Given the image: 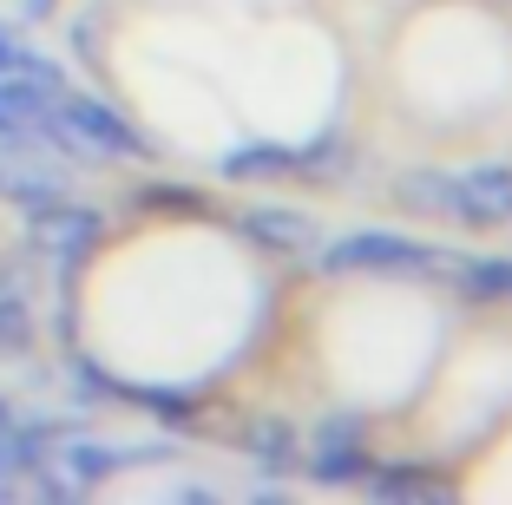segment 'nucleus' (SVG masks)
<instances>
[{"instance_id": "1", "label": "nucleus", "mask_w": 512, "mask_h": 505, "mask_svg": "<svg viewBox=\"0 0 512 505\" xmlns=\"http://www.w3.org/2000/svg\"><path fill=\"white\" fill-rule=\"evenodd\" d=\"M53 119H60L66 158H79V164H138V158H151V138H138V125L125 119V112H112L106 99L60 92V99H53Z\"/></svg>"}, {"instance_id": "7", "label": "nucleus", "mask_w": 512, "mask_h": 505, "mask_svg": "<svg viewBox=\"0 0 512 505\" xmlns=\"http://www.w3.org/2000/svg\"><path fill=\"white\" fill-rule=\"evenodd\" d=\"M66 191H73L66 164H46L40 151H7L0 145V204L40 210V204H60Z\"/></svg>"}, {"instance_id": "9", "label": "nucleus", "mask_w": 512, "mask_h": 505, "mask_svg": "<svg viewBox=\"0 0 512 505\" xmlns=\"http://www.w3.org/2000/svg\"><path fill=\"white\" fill-rule=\"evenodd\" d=\"M138 460H165V446H112V440H66V453H60V466H66V479H73V486H99V479L125 473V466H138Z\"/></svg>"}, {"instance_id": "19", "label": "nucleus", "mask_w": 512, "mask_h": 505, "mask_svg": "<svg viewBox=\"0 0 512 505\" xmlns=\"http://www.w3.org/2000/svg\"><path fill=\"white\" fill-rule=\"evenodd\" d=\"M0 427H14V401L7 394H0Z\"/></svg>"}, {"instance_id": "15", "label": "nucleus", "mask_w": 512, "mask_h": 505, "mask_svg": "<svg viewBox=\"0 0 512 505\" xmlns=\"http://www.w3.org/2000/svg\"><path fill=\"white\" fill-rule=\"evenodd\" d=\"M33 302L27 296H0V361H14V355H27L33 348Z\"/></svg>"}, {"instance_id": "18", "label": "nucleus", "mask_w": 512, "mask_h": 505, "mask_svg": "<svg viewBox=\"0 0 512 505\" xmlns=\"http://www.w3.org/2000/svg\"><path fill=\"white\" fill-rule=\"evenodd\" d=\"M53 7H60V0H20V14H27V20H46Z\"/></svg>"}, {"instance_id": "13", "label": "nucleus", "mask_w": 512, "mask_h": 505, "mask_svg": "<svg viewBox=\"0 0 512 505\" xmlns=\"http://www.w3.org/2000/svg\"><path fill=\"white\" fill-rule=\"evenodd\" d=\"M394 204L414 210V217H447L453 210V171H434V164L401 171V178H394Z\"/></svg>"}, {"instance_id": "4", "label": "nucleus", "mask_w": 512, "mask_h": 505, "mask_svg": "<svg viewBox=\"0 0 512 505\" xmlns=\"http://www.w3.org/2000/svg\"><path fill=\"white\" fill-rule=\"evenodd\" d=\"M106 237V217L86 204H40L27 210V256H46V263H86L92 243Z\"/></svg>"}, {"instance_id": "5", "label": "nucleus", "mask_w": 512, "mask_h": 505, "mask_svg": "<svg viewBox=\"0 0 512 505\" xmlns=\"http://www.w3.org/2000/svg\"><path fill=\"white\" fill-rule=\"evenodd\" d=\"M309 473L322 479V486H355V479L368 473V420L355 414V407H335V414H322L316 440H309Z\"/></svg>"}, {"instance_id": "3", "label": "nucleus", "mask_w": 512, "mask_h": 505, "mask_svg": "<svg viewBox=\"0 0 512 505\" xmlns=\"http://www.w3.org/2000/svg\"><path fill=\"white\" fill-rule=\"evenodd\" d=\"M0 145L7 151H53L66 158L60 119H53V92H40L33 79L0 73Z\"/></svg>"}, {"instance_id": "10", "label": "nucleus", "mask_w": 512, "mask_h": 505, "mask_svg": "<svg viewBox=\"0 0 512 505\" xmlns=\"http://www.w3.org/2000/svg\"><path fill=\"white\" fill-rule=\"evenodd\" d=\"M243 446H250V466H256V473H270V479H283V473L302 466V433L289 427L283 414H256L250 433H243Z\"/></svg>"}, {"instance_id": "14", "label": "nucleus", "mask_w": 512, "mask_h": 505, "mask_svg": "<svg viewBox=\"0 0 512 505\" xmlns=\"http://www.w3.org/2000/svg\"><path fill=\"white\" fill-rule=\"evenodd\" d=\"M368 492L388 499V505H401V499H440V479L421 473V466H381V473L368 479Z\"/></svg>"}, {"instance_id": "17", "label": "nucleus", "mask_w": 512, "mask_h": 505, "mask_svg": "<svg viewBox=\"0 0 512 505\" xmlns=\"http://www.w3.org/2000/svg\"><path fill=\"white\" fill-rule=\"evenodd\" d=\"M20 53H27L20 27H14V20H0V73H14V66H20Z\"/></svg>"}, {"instance_id": "12", "label": "nucleus", "mask_w": 512, "mask_h": 505, "mask_svg": "<svg viewBox=\"0 0 512 505\" xmlns=\"http://www.w3.org/2000/svg\"><path fill=\"white\" fill-rule=\"evenodd\" d=\"M302 171V145H237L224 158L230 184H270V178H296Z\"/></svg>"}, {"instance_id": "6", "label": "nucleus", "mask_w": 512, "mask_h": 505, "mask_svg": "<svg viewBox=\"0 0 512 505\" xmlns=\"http://www.w3.org/2000/svg\"><path fill=\"white\" fill-rule=\"evenodd\" d=\"M447 223H467V230L512 223V164H467V171H453Z\"/></svg>"}, {"instance_id": "8", "label": "nucleus", "mask_w": 512, "mask_h": 505, "mask_svg": "<svg viewBox=\"0 0 512 505\" xmlns=\"http://www.w3.org/2000/svg\"><path fill=\"white\" fill-rule=\"evenodd\" d=\"M237 230L250 243H263V250H289V256L322 250V217H309V210H296V204H250L237 217Z\"/></svg>"}, {"instance_id": "2", "label": "nucleus", "mask_w": 512, "mask_h": 505, "mask_svg": "<svg viewBox=\"0 0 512 505\" xmlns=\"http://www.w3.org/2000/svg\"><path fill=\"white\" fill-rule=\"evenodd\" d=\"M322 269H335V276H440L447 250L407 237V230H348V237L322 243Z\"/></svg>"}, {"instance_id": "16", "label": "nucleus", "mask_w": 512, "mask_h": 505, "mask_svg": "<svg viewBox=\"0 0 512 505\" xmlns=\"http://www.w3.org/2000/svg\"><path fill=\"white\" fill-rule=\"evenodd\" d=\"M125 394H132L145 414H165V420H191L197 414V401L184 394V387H158V381H151V387H125Z\"/></svg>"}, {"instance_id": "11", "label": "nucleus", "mask_w": 512, "mask_h": 505, "mask_svg": "<svg viewBox=\"0 0 512 505\" xmlns=\"http://www.w3.org/2000/svg\"><path fill=\"white\" fill-rule=\"evenodd\" d=\"M467 302H512V256H453L440 269Z\"/></svg>"}]
</instances>
